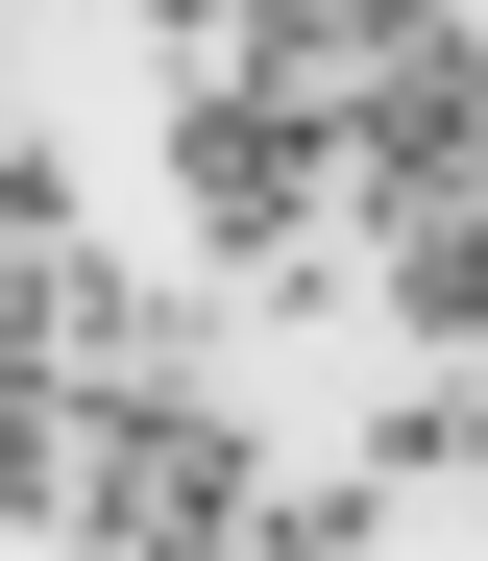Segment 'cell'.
I'll list each match as a JSON object with an SVG mask.
<instances>
[{"label": "cell", "mask_w": 488, "mask_h": 561, "mask_svg": "<svg viewBox=\"0 0 488 561\" xmlns=\"http://www.w3.org/2000/svg\"><path fill=\"white\" fill-rule=\"evenodd\" d=\"M464 171H488L464 49H416V73H342V220H416V196H464Z\"/></svg>", "instance_id": "3957f363"}, {"label": "cell", "mask_w": 488, "mask_h": 561, "mask_svg": "<svg viewBox=\"0 0 488 561\" xmlns=\"http://www.w3.org/2000/svg\"><path fill=\"white\" fill-rule=\"evenodd\" d=\"M464 99H488V0H464Z\"/></svg>", "instance_id": "ba28073f"}, {"label": "cell", "mask_w": 488, "mask_h": 561, "mask_svg": "<svg viewBox=\"0 0 488 561\" xmlns=\"http://www.w3.org/2000/svg\"><path fill=\"white\" fill-rule=\"evenodd\" d=\"M73 537H269V439L220 415V391H195V366H98V391H73Z\"/></svg>", "instance_id": "6da1fadb"}, {"label": "cell", "mask_w": 488, "mask_h": 561, "mask_svg": "<svg viewBox=\"0 0 488 561\" xmlns=\"http://www.w3.org/2000/svg\"><path fill=\"white\" fill-rule=\"evenodd\" d=\"M0 537H73V366L0 342Z\"/></svg>", "instance_id": "8992f818"}, {"label": "cell", "mask_w": 488, "mask_h": 561, "mask_svg": "<svg viewBox=\"0 0 488 561\" xmlns=\"http://www.w3.org/2000/svg\"><path fill=\"white\" fill-rule=\"evenodd\" d=\"M0 25H25V0H0Z\"/></svg>", "instance_id": "9c48e42d"}, {"label": "cell", "mask_w": 488, "mask_h": 561, "mask_svg": "<svg viewBox=\"0 0 488 561\" xmlns=\"http://www.w3.org/2000/svg\"><path fill=\"white\" fill-rule=\"evenodd\" d=\"M416 49H464V0H269V49H245V73L342 99V73H416Z\"/></svg>", "instance_id": "5b68a950"}, {"label": "cell", "mask_w": 488, "mask_h": 561, "mask_svg": "<svg viewBox=\"0 0 488 561\" xmlns=\"http://www.w3.org/2000/svg\"><path fill=\"white\" fill-rule=\"evenodd\" d=\"M366 294H390V342H416V366H488V171H464V196H416V220H366Z\"/></svg>", "instance_id": "277c9868"}, {"label": "cell", "mask_w": 488, "mask_h": 561, "mask_svg": "<svg viewBox=\"0 0 488 561\" xmlns=\"http://www.w3.org/2000/svg\"><path fill=\"white\" fill-rule=\"evenodd\" d=\"M123 25H147L171 73H220V49H269V0H123Z\"/></svg>", "instance_id": "52a82bcc"}, {"label": "cell", "mask_w": 488, "mask_h": 561, "mask_svg": "<svg viewBox=\"0 0 488 561\" xmlns=\"http://www.w3.org/2000/svg\"><path fill=\"white\" fill-rule=\"evenodd\" d=\"M147 171H171V220L220 244V268H269V244H318L342 220V99H293V73H171V123H147Z\"/></svg>", "instance_id": "7a4b0ae2"}]
</instances>
